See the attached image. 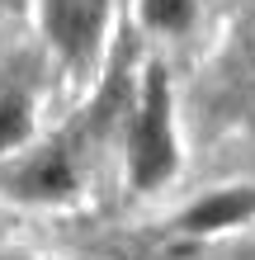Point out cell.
I'll return each mask as SVG.
<instances>
[{"label":"cell","instance_id":"1","mask_svg":"<svg viewBox=\"0 0 255 260\" xmlns=\"http://www.w3.org/2000/svg\"><path fill=\"white\" fill-rule=\"evenodd\" d=\"M175 123H170V81L161 67H147L142 100L128 123V175L137 189H156L175 175Z\"/></svg>","mask_w":255,"mask_h":260},{"label":"cell","instance_id":"2","mask_svg":"<svg viewBox=\"0 0 255 260\" xmlns=\"http://www.w3.org/2000/svg\"><path fill=\"white\" fill-rule=\"evenodd\" d=\"M104 19H109V0H43L48 38L76 71H85L99 57Z\"/></svg>","mask_w":255,"mask_h":260},{"label":"cell","instance_id":"3","mask_svg":"<svg viewBox=\"0 0 255 260\" xmlns=\"http://www.w3.org/2000/svg\"><path fill=\"white\" fill-rule=\"evenodd\" d=\"M71 189H76V161H71L66 142H52L28 166H19V175H14V194L19 199H66Z\"/></svg>","mask_w":255,"mask_h":260},{"label":"cell","instance_id":"4","mask_svg":"<svg viewBox=\"0 0 255 260\" xmlns=\"http://www.w3.org/2000/svg\"><path fill=\"white\" fill-rule=\"evenodd\" d=\"M255 218V189H222L203 204H194L185 213V227L189 232H217V227H236Z\"/></svg>","mask_w":255,"mask_h":260},{"label":"cell","instance_id":"5","mask_svg":"<svg viewBox=\"0 0 255 260\" xmlns=\"http://www.w3.org/2000/svg\"><path fill=\"white\" fill-rule=\"evenodd\" d=\"M28 133H33V100L19 81H5L0 85V156L28 142Z\"/></svg>","mask_w":255,"mask_h":260},{"label":"cell","instance_id":"6","mask_svg":"<svg viewBox=\"0 0 255 260\" xmlns=\"http://www.w3.org/2000/svg\"><path fill=\"white\" fill-rule=\"evenodd\" d=\"M142 19L156 34H185L194 24V0H142Z\"/></svg>","mask_w":255,"mask_h":260},{"label":"cell","instance_id":"7","mask_svg":"<svg viewBox=\"0 0 255 260\" xmlns=\"http://www.w3.org/2000/svg\"><path fill=\"white\" fill-rule=\"evenodd\" d=\"M250 62H255V28H250Z\"/></svg>","mask_w":255,"mask_h":260}]
</instances>
